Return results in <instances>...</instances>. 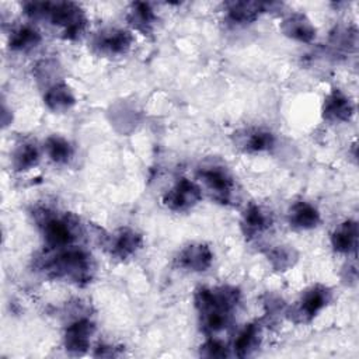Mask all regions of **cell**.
Listing matches in <instances>:
<instances>
[{
  "instance_id": "5",
  "label": "cell",
  "mask_w": 359,
  "mask_h": 359,
  "mask_svg": "<svg viewBox=\"0 0 359 359\" xmlns=\"http://www.w3.org/2000/svg\"><path fill=\"white\" fill-rule=\"evenodd\" d=\"M332 300V290L321 283L306 289L300 299L286 310L287 318L294 324H309Z\"/></svg>"
},
{
  "instance_id": "15",
  "label": "cell",
  "mask_w": 359,
  "mask_h": 359,
  "mask_svg": "<svg viewBox=\"0 0 359 359\" xmlns=\"http://www.w3.org/2000/svg\"><path fill=\"white\" fill-rule=\"evenodd\" d=\"M272 213L266 208L250 203L241 216V230L245 237L255 238L272 226Z\"/></svg>"
},
{
  "instance_id": "27",
  "label": "cell",
  "mask_w": 359,
  "mask_h": 359,
  "mask_svg": "<svg viewBox=\"0 0 359 359\" xmlns=\"http://www.w3.org/2000/svg\"><path fill=\"white\" fill-rule=\"evenodd\" d=\"M199 355L203 358H227L230 356V349L222 341L209 338L201 345Z\"/></svg>"
},
{
  "instance_id": "10",
  "label": "cell",
  "mask_w": 359,
  "mask_h": 359,
  "mask_svg": "<svg viewBox=\"0 0 359 359\" xmlns=\"http://www.w3.org/2000/svg\"><path fill=\"white\" fill-rule=\"evenodd\" d=\"M104 245L112 257L126 259L142 248L143 237L129 227H121L104 238Z\"/></svg>"
},
{
  "instance_id": "2",
  "label": "cell",
  "mask_w": 359,
  "mask_h": 359,
  "mask_svg": "<svg viewBox=\"0 0 359 359\" xmlns=\"http://www.w3.org/2000/svg\"><path fill=\"white\" fill-rule=\"evenodd\" d=\"M22 7L31 20H46L60 28L65 39L74 41L86 31V13L74 1H27Z\"/></svg>"
},
{
  "instance_id": "11",
  "label": "cell",
  "mask_w": 359,
  "mask_h": 359,
  "mask_svg": "<svg viewBox=\"0 0 359 359\" xmlns=\"http://www.w3.org/2000/svg\"><path fill=\"white\" fill-rule=\"evenodd\" d=\"M323 118L331 123L348 122L355 114V105L352 100L339 88H332L324 98Z\"/></svg>"
},
{
  "instance_id": "26",
  "label": "cell",
  "mask_w": 359,
  "mask_h": 359,
  "mask_svg": "<svg viewBox=\"0 0 359 359\" xmlns=\"http://www.w3.org/2000/svg\"><path fill=\"white\" fill-rule=\"evenodd\" d=\"M266 258L275 271L285 272L297 262L299 254L289 245H278L266 252Z\"/></svg>"
},
{
  "instance_id": "3",
  "label": "cell",
  "mask_w": 359,
  "mask_h": 359,
  "mask_svg": "<svg viewBox=\"0 0 359 359\" xmlns=\"http://www.w3.org/2000/svg\"><path fill=\"white\" fill-rule=\"evenodd\" d=\"M34 219L42 233L48 250H62L73 247V243L81 234L80 220L70 213L59 215L48 208H36Z\"/></svg>"
},
{
  "instance_id": "19",
  "label": "cell",
  "mask_w": 359,
  "mask_h": 359,
  "mask_svg": "<svg viewBox=\"0 0 359 359\" xmlns=\"http://www.w3.org/2000/svg\"><path fill=\"white\" fill-rule=\"evenodd\" d=\"M261 339H262L261 324L258 321L250 323L237 334L233 342V353L237 358L251 356L261 345Z\"/></svg>"
},
{
  "instance_id": "13",
  "label": "cell",
  "mask_w": 359,
  "mask_h": 359,
  "mask_svg": "<svg viewBox=\"0 0 359 359\" xmlns=\"http://www.w3.org/2000/svg\"><path fill=\"white\" fill-rule=\"evenodd\" d=\"M276 3H261V1H227L224 3L226 17L236 25H244L254 22L262 13H266Z\"/></svg>"
},
{
  "instance_id": "17",
  "label": "cell",
  "mask_w": 359,
  "mask_h": 359,
  "mask_svg": "<svg viewBox=\"0 0 359 359\" xmlns=\"http://www.w3.org/2000/svg\"><path fill=\"white\" fill-rule=\"evenodd\" d=\"M128 24L143 35H150L157 24V14L150 3L135 1L129 6L126 13Z\"/></svg>"
},
{
  "instance_id": "6",
  "label": "cell",
  "mask_w": 359,
  "mask_h": 359,
  "mask_svg": "<svg viewBox=\"0 0 359 359\" xmlns=\"http://www.w3.org/2000/svg\"><path fill=\"white\" fill-rule=\"evenodd\" d=\"M205 189L210 198L223 205H230L237 201V185L230 171L219 164L202 165L198 171Z\"/></svg>"
},
{
  "instance_id": "4",
  "label": "cell",
  "mask_w": 359,
  "mask_h": 359,
  "mask_svg": "<svg viewBox=\"0 0 359 359\" xmlns=\"http://www.w3.org/2000/svg\"><path fill=\"white\" fill-rule=\"evenodd\" d=\"M241 292L236 286L222 285L215 287H199L194 294V303L199 316L210 313H230L240 303Z\"/></svg>"
},
{
  "instance_id": "22",
  "label": "cell",
  "mask_w": 359,
  "mask_h": 359,
  "mask_svg": "<svg viewBox=\"0 0 359 359\" xmlns=\"http://www.w3.org/2000/svg\"><path fill=\"white\" fill-rule=\"evenodd\" d=\"M39 163V149L31 140L20 142L11 153V165L15 171L22 172L34 168Z\"/></svg>"
},
{
  "instance_id": "7",
  "label": "cell",
  "mask_w": 359,
  "mask_h": 359,
  "mask_svg": "<svg viewBox=\"0 0 359 359\" xmlns=\"http://www.w3.org/2000/svg\"><path fill=\"white\" fill-rule=\"evenodd\" d=\"M133 43V36L129 31L121 28H105L98 31L91 38V48L102 56L125 55Z\"/></svg>"
},
{
  "instance_id": "14",
  "label": "cell",
  "mask_w": 359,
  "mask_h": 359,
  "mask_svg": "<svg viewBox=\"0 0 359 359\" xmlns=\"http://www.w3.org/2000/svg\"><path fill=\"white\" fill-rule=\"evenodd\" d=\"M234 135L236 146L245 153H262L275 146L273 133L261 128H247Z\"/></svg>"
},
{
  "instance_id": "16",
  "label": "cell",
  "mask_w": 359,
  "mask_h": 359,
  "mask_svg": "<svg viewBox=\"0 0 359 359\" xmlns=\"http://www.w3.org/2000/svg\"><path fill=\"white\" fill-rule=\"evenodd\" d=\"M280 31L285 36L309 43L316 38V27L303 13H292L280 22Z\"/></svg>"
},
{
  "instance_id": "8",
  "label": "cell",
  "mask_w": 359,
  "mask_h": 359,
  "mask_svg": "<svg viewBox=\"0 0 359 359\" xmlns=\"http://www.w3.org/2000/svg\"><path fill=\"white\" fill-rule=\"evenodd\" d=\"M202 199V189L188 178H180L164 196V205L174 212H187L198 205Z\"/></svg>"
},
{
  "instance_id": "24",
  "label": "cell",
  "mask_w": 359,
  "mask_h": 359,
  "mask_svg": "<svg viewBox=\"0 0 359 359\" xmlns=\"http://www.w3.org/2000/svg\"><path fill=\"white\" fill-rule=\"evenodd\" d=\"M46 156L56 164H67L73 157V146L59 135H52L43 144Z\"/></svg>"
},
{
  "instance_id": "1",
  "label": "cell",
  "mask_w": 359,
  "mask_h": 359,
  "mask_svg": "<svg viewBox=\"0 0 359 359\" xmlns=\"http://www.w3.org/2000/svg\"><path fill=\"white\" fill-rule=\"evenodd\" d=\"M35 268L46 278L66 280L79 286L90 283L95 273L93 257L79 247L48 250L35 259Z\"/></svg>"
},
{
  "instance_id": "28",
  "label": "cell",
  "mask_w": 359,
  "mask_h": 359,
  "mask_svg": "<svg viewBox=\"0 0 359 359\" xmlns=\"http://www.w3.org/2000/svg\"><path fill=\"white\" fill-rule=\"evenodd\" d=\"M264 307H265V314L269 316L271 318L286 313V307H285L283 300L276 294H269V293L265 294Z\"/></svg>"
},
{
  "instance_id": "21",
  "label": "cell",
  "mask_w": 359,
  "mask_h": 359,
  "mask_svg": "<svg viewBox=\"0 0 359 359\" xmlns=\"http://www.w3.org/2000/svg\"><path fill=\"white\" fill-rule=\"evenodd\" d=\"M331 245L339 254L355 252L358 245V223L348 219L338 224L331 233Z\"/></svg>"
},
{
  "instance_id": "12",
  "label": "cell",
  "mask_w": 359,
  "mask_h": 359,
  "mask_svg": "<svg viewBox=\"0 0 359 359\" xmlns=\"http://www.w3.org/2000/svg\"><path fill=\"white\" fill-rule=\"evenodd\" d=\"M175 262L182 269L191 272H205L213 264V252L205 243H191L180 251Z\"/></svg>"
},
{
  "instance_id": "9",
  "label": "cell",
  "mask_w": 359,
  "mask_h": 359,
  "mask_svg": "<svg viewBox=\"0 0 359 359\" xmlns=\"http://www.w3.org/2000/svg\"><path fill=\"white\" fill-rule=\"evenodd\" d=\"M95 331V324L84 316L76 317L73 321H70L63 334V345L66 352L70 355H84L91 342V337Z\"/></svg>"
},
{
  "instance_id": "20",
  "label": "cell",
  "mask_w": 359,
  "mask_h": 359,
  "mask_svg": "<svg viewBox=\"0 0 359 359\" xmlns=\"http://www.w3.org/2000/svg\"><path fill=\"white\" fill-rule=\"evenodd\" d=\"M43 102L53 112H66L76 104V97L66 83L55 81L46 88Z\"/></svg>"
},
{
  "instance_id": "25",
  "label": "cell",
  "mask_w": 359,
  "mask_h": 359,
  "mask_svg": "<svg viewBox=\"0 0 359 359\" xmlns=\"http://www.w3.org/2000/svg\"><path fill=\"white\" fill-rule=\"evenodd\" d=\"M330 45L335 50L351 52L358 46V31L352 25H338L330 35Z\"/></svg>"
},
{
  "instance_id": "18",
  "label": "cell",
  "mask_w": 359,
  "mask_h": 359,
  "mask_svg": "<svg viewBox=\"0 0 359 359\" xmlns=\"http://www.w3.org/2000/svg\"><path fill=\"white\" fill-rule=\"evenodd\" d=\"M318 209L306 201L294 202L287 210V222L296 230H311L320 224Z\"/></svg>"
},
{
  "instance_id": "23",
  "label": "cell",
  "mask_w": 359,
  "mask_h": 359,
  "mask_svg": "<svg viewBox=\"0 0 359 359\" xmlns=\"http://www.w3.org/2000/svg\"><path fill=\"white\" fill-rule=\"evenodd\" d=\"M41 41L42 36L36 28H34L32 25H21L11 32L8 38V46L11 50L27 52L36 48Z\"/></svg>"
},
{
  "instance_id": "29",
  "label": "cell",
  "mask_w": 359,
  "mask_h": 359,
  "mask_svg": "<svg viewBox=\"0 0 359 359\" xmlns=\"http://www.w3.org/2000/svg\"><path fill=\"white\" fill-rule=\"evenodd\" d=\"M121 352H119V348L114 346V345H98L95 348V352H94V356H101V358H114V356H119Z\"/></svg>"
}]
</instances>
